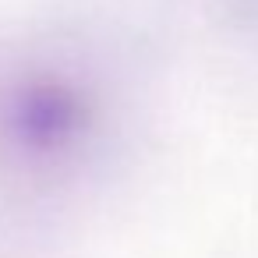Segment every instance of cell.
Here are the masks:
<instances>
[{
  "mask_svg": "<svg viewBox=\"0 0 258 258\" xmlns=\"http://www.w3.org/2000/svg\"><path fill=\"white\" fill-rule=\"evenodd\" d=\"M85 124V106L78 92L64 82H36L22 89L11 103V127L32 149H60Z\"/></svg>",
  "mask_w": 258,
  "mask_h": 258,
  "instance_id": "1",
  "label": "cell"
}]
</instances>
